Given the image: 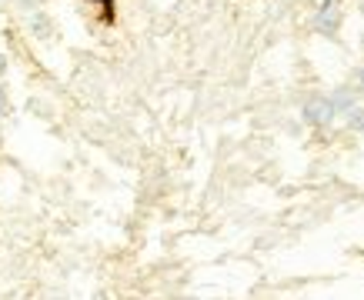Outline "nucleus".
<instances>
[{
    "mask_svg": "<svg viewBox=\"0 0 364 300\" xmlns=\"http://www.w3.org/2000/svg\"><path fill=\"white\" fill-rule=\"evenodd\" d=\"M344 117H348V127H351L354 133H364V107H351Z\"/></svg>",
    "mask_w": 364,
    "mask_h": 300,
    "instance_id": "20e7f679",
    "label": "nucleus"
},
{
    "mask_svg": "<svg viewBox=\"0 0 364 300\" xmlns=\"http://www.w3.org/2000/svg\"><path fill=\"white\" fill-rule=\"evenodd\" d=\"M361 47H364V44H361Z\"/></svg>",
    "mask_w": 364,
    "mask_h": 300,
    "instance_id": "9b49d317",
    "label": "nucleus"
},
{
    "mask_svg": "<svg viewBox=\"0 0 364 300\" xmlns=\"http://www.w3.org/2000/svg\"><path fill=\"white\" fill-rule=\"evenodd\" d=\"M21 4H31V0H21Z\"/></svg>",
    "mask_w": 364,
    "mask_h": 300,
    "instance_id": "1a4fd4ad",
    "label": "nucleus"
},
{
    "mask_svg": "<svg viewBox=\"0 0 364 300\" xmlns=\"http://www.w3.org/2000/svg\"><path fill=\"white\" fill-rule=\"evenodd\" d=\"M4 74H7V57L0 54V77H4Z\"/></svg>",
    "mask_w": 364,
    "mask_h": 300,
    "instance_id": "423d86ee",
    "label": "nucleus"
},
{
    "mask_svg": "<svg viewBox=\"0 0 364 300\" xmlns=\"http://www.w3.org/2000/svg\"><path fill=\"white\" fill-rule=\"evenodd\" d=\"M31 27L37 37H47V30H50V23H47L44 13H31Z\"/></svg>",
    "mask_w": 364,
    "mask_h": 300,
    "instance_id": "39448f33",
    "label": "nucleus"
},
{
    "mask_svg": "<svg viewBox=\"0 0 364 300\" xmlns=\"http://www.w3.org/2000/svg\"><path fill=\"white\" fill-rule=\"evenodd\" d=\"M4 107H7V97H4V90H0V113H4Z\"/></svg>",
    "mask_w": 364,
    "mask_h": 300,
    "instance_id": "6e6552de",
    "label": "nucleus"
},
{
    "mask_svg": "<svg viewBox=\"0 0 364 300\" xmlns=\"http://www.w3.org/2000/svg\"><path fill=\"white\" fill-rule=\"evenodd\" d=\"M361 13H364V4H361Z\"/></svg>",
    "mask_w": 364,
    "mask_h": 300,
    "instance_id": "9d476101",
    "label": "nucleus"
},
{
    "mask_svg": "<svg viewBox=\"0 0 364 300\" xmlns=\"http://www.w3.org/2000/svg\"><path fill=\"white\" fill-rule=\"evenodd\" d=\"M358 87H361V94H364V67L358 70Z\"/></svg>",
    "mask_w": 364,
    "mask_h": 300,
    "instance_id": "0eeeda50",
    "label": "nucleus"
},
{
    "mask_svg": "<svg viewBox=\"0 0 364 300\" xmlns=\"http://www.w3.org/2000/svg\"><path fill=\"white\" fill-rule=\"evenodd\" d=\"M301 113H304V121L314 123V127H324V123L334 121V104L331 97H324V94H311L308 100H304V107H301Z\"/></svg>",
    "mask_w": 364,
    "mask_h": 300,
    "instance_id": "f257e3e1",
    "label": "nucleus"
},
{
    "mask_svg": "<svg viewBox=\"0 0 364 300\" xmlns=\"http://www.w3.org/2000/svg\"><path fill=\"white\" fill-rule=\"evenodd\" d=\"M331 104H334V111H338V113H348L351 107H358V104H354V90L351 87H338V90H334Z\"/></svg>",
    "mask_w": 364,
    "mask_h": 300,
    "instance_id": "7ed1b4c3",
    "label": "nucleus"
},
{
    "mask_svg": "<svg viewBox=\"0 0 364 300\" xmlns=\"http://www.w3.org/2000/svg\"><path fill=\"white\" fill-rule=\"evenodd\" d=\"M314 27H318L321 33H334L341 27V7H338V0H324V4H321L318 17H314Z\"/></svg>",
    "mask_w": 364,
    "mask_h": 300,
    "instance_id": "f03ea898",
    "label": "nucleus"
}]
</instances>
